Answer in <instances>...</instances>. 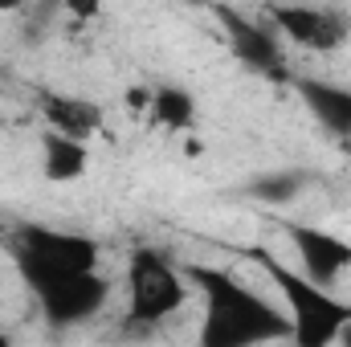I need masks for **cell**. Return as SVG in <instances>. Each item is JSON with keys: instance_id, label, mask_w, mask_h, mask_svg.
<instances>
[{"instance_id": "obj_1", "label": "cell", "mask_w": 351, "mask_h": 347, "mask_svg": "<svg viewBox=\"0 0 351 347\" xmlns=\"http://www.w3.org/2000/svg\"><path fill=\"white\" fill-rule=\"evenodd\" d=\"M184 274L204 294V331H200L204 347H250L290 339V315L274 311V302L241 286L229 270L192 261L184 265Z\"/></svg>"}, {"instance_id": "obj_2", "label": "cell", "mask_w": 351, "mask_h": 347, "mask_svg": "<svg viewBox=\"0 0 351 347\" xmlns=\"http://www.w3.org/2000/svg\"><path fill=\"white\" fill-rule=\"evenodd\" d=\"M245 254L262 265L265 278L286 298V311H290V344L327 347L343 335V327L351 323V302L335 298L323 282L306 278L302 270H290L282 258H274L265 246H250Z\"/></svg>"}, {"instance_id": "obj_3", "label": "cell", "mask_w": 351, "mask_h": 347, "mask_svg": "<svg viewBox=\"0 0 351 347\" xmlns=\"http://www.w3.org/2000/svg\"><path fill=\"white\" fill-rule=\"evenodd\" d=\"M16 270L29 282V290L41 298L45 319L58 327L94 319L110 298V282L98 270H58V265H33V261H16Z\"/></svg>"}, {"instance_id": "obj_4", "label": "cell", "mask_w": 351, "mask_h": 347, "mask_svg": "<svg viewBox=\"0 0 351 347\" xmlns=\"http://www.w3.org/2000/svg\"><path fill=\"white\" fill-rule=\"evenodd\" d=\"M188 302V274L156 250H135L127 261V319L139 327L164 323Z\"/></svg>"}, {"instance_id": "obj_5", "label": "cell", "mask_w": 351, "mask_h": 347, "mask_svg": "<svg viewBox=\"0 0 351 347\" xmlns=\"http://www.w3.org/2000/svg\"><path fill=\"white\" fill-rule=\"evenodd\" d=\"M274 21V29L302 45V49H319V53H331L339 49L351 37V21L339 12H327V8H311V4H269L265 12Z\"/></svg>"}, {"instance_id": "obj_6", "label": "cell", "mask_w": 351, "mask_h": 347, "mask_svg": "<svg viewBox=\"0 0 351 347\" xmlns=\"http://www.w3.org/2000/svg\"><path fill=\"white\" fill-rule=\"evenodd\" d=\"M213 12H217V21H221V29H225V37H229V49L250 66V70H258V74H269V78H286V62H282V45H278V37L269 33V25L262 21H250V16H241L233 4H213Z\"/></svg>"}, {"instance_id": "obj_7", "label": "cell", "mask_w": 351, "mask_h": 347, "mask_svg": "<svg viewBox=\"0 0 351 347\" xmlns=\"http://www.w3.org/2000/svg\"><path fill=\"white\" fill-rule=\"evenodd\" d=\"M16 261L58 265V270H98V246L90 237H82V233L25 225L16 233Z\"/></svg>"}, {"instance_id": "obj_8", "label": "cell", "mask_w": 351, "mask_h": 347, "mask_svg": "<svg viewBox=\"0 0 351 347\" xmlns=\"http://www.w3.org/2000/svg\"><path fill=\"white\" fill-rule=\"evenodd\" d=\"M286 237L298 254V270L323 286L339 282L351 270V241H343L339 233H327V229H315L302 221H286Z\"/></svg>"}, {"instance_id": "obj_9", "label": "cell", "mask_w": 351, "mask_h": 347, "mask_svg": "<svg viewBox=\"0 0 351 347\" xmlns=\"http://www.w3.org/2000/svg\"><path fill=\"white\" fill-rule=\"evenodd\" d=\"M298 98L306 102V110L331 131V135H351V90L323 82V78H302L298 82Z\"/></svg>"}, {"instance_id": "obj_10", "label": "cell", "mask_w": 351, "mask_h": 347, "mask_svg": "<svg viewBox=\"0 0 351 347\" xmlns=\"http://www.w3.org/2000/svg\"><path fill=\"white\" fill-rule=\"evenodd\" d=\"M41 115L53 131L90 139L94 131H102V106L90 98H70V94H41Z\"/></svg>"}, {"instance_id": "obj_11", "label": "cell", "mask_w": 351, "mask_h": 347, "mask_svg": "<svg viewBox=\"0 0 351 347\" xmlns=\"http://www.w3.org/2000/svg\"><path fill=\"white\" fill-rule=\"evenodd\" d=\"M90 168V152L86 139H74V135H62L49 127V135L41 139V172L49 184H70V180H82Z\"/></svg>"}, {"instance_id": "obj_12", "label": "cell", "mask_w": 351, "mask_h": 347, "mask_svg": "<svg viewBox=\"0 0 351 347\" xmlns=\"http://www.w3.org/2000/svg\"><path fill=\"white\" fill-rule=\"evenodd\" d=\"M147 115H152V123L164 127V131H188V127L196 123V102H192L188 90H180V86H156Z\"/></svg>"}, {"instance_id": "obj_13", "label": "cell", "mask_w": 351, "mask_h": 347, "mask_svg": "<svg viewBox=\"0 0 351 347\" xmlns=\"http://www.w3.org/2000/svg\"><path fill=\"white\" fill-rule=\"evenodd\" d=\"M302 176H265V180H258L254 184V192L258 196H265V200H286V196H298V184Z\"/></svg>"}, {"instance_id": "obj_14", "label": "cell", "mask_w": 351, "mask_h": 347, "mask_svg": "<svg viewBox=\"0 0 351 347\" xmlns=\"http://www.w3.org/2000/svg\"><path fill=\"white\" fill-rule=\"evenodd\" d=\"M152 86H127L123 94V102H127V110H135V115H143V110H152Z\"/></svg>"}, {"instance_id": "obj_15", "label": "cell", "mask_w": 351, "mask_h": 347, "mask_svg": "<svg viewBox=\"0 0 351 347\" xmlns=\"http://www.w3.org/2000/svg\"><path fill=\"white\" fill-rule=\"evenodd\" d=\"M62 4H66V12L78 16V21H94V16L102 12V0H62Z\"/></svg>"}, {"instance_id": "obj_16", "label": "cell", "mask_w": 351, "mask_h": 347, "mask_svg": "<svg viewBox=\"0 0 351 347\" xmlns=\"http://www.w3.org/2000/svg\"><path fill=\"white\" fill-rule=\"evenodd\" d=\"M25 0H0V12H21Z\"/></svg>"}, {"instance_id": "obj_17", "label": "cell", "mask_w": 351, "mask_h": 347, "mask_svg": "<svg viewBox=\"0 0 351 347\" xmlns=\"http://www.w3.org/2000/svg\"><path fill=\"white\" fill-rule=\"evenodd\" d=\"M339 344H351V323L343 327V335H339Z\"/></svg>"}, {"instance_id": "obj_18", "label": "cell", "mask_w": 351, "mask_h": 347, "mask_svg": "<svg viewBox=\"0 0 351 347\" xmlns=\"http://www.w3.org/2000/svg\"><path fill=\"white\" fill-rule=\"evenodd\" d=\"M188 4H208V8H213V4H217V0H188Z\"/></svg>"}, {"instance_id": "obj_19", "label": "cell", "mask_w": 351, "mask_h": 347, "mask_svg": "<svg viewBox=\"0 0 351 347\" xmlns=\"http://www.w3.org/2000/svg\"><path fill=\"white\" fill-rule=\"evenodd\" d=\"M343 143H348V152H351V135H343Z\"/></svg>"}, {"instance_id": "obj_20", "label": "cell", "mask_w": 351, "mask_h": 347, "mask_svg": "<svg viewBox=\"0 0 351 347\" xmlns=\"http://www.w3.org/2000/svg\"><path fill=\"white\" fill-rule=\"evenodd\" d=\"M0 344H4V335H0Z\"/></svg>"}]
</instances>
